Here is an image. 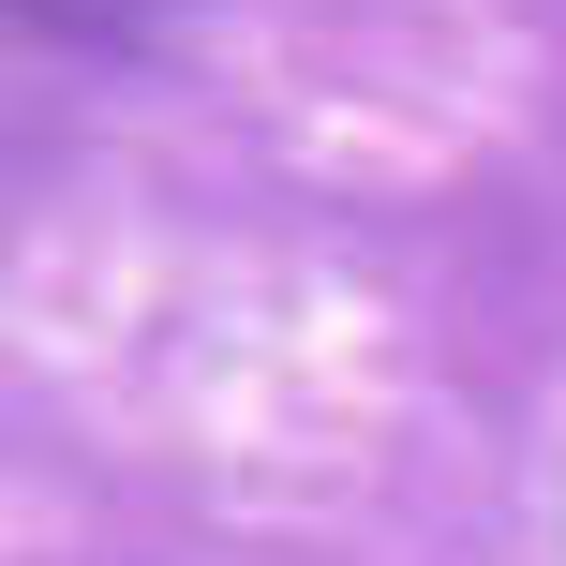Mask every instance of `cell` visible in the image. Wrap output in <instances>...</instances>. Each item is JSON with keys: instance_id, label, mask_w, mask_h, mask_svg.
Instances as JSON below:
<instances>
[{"instance_id": "1", "label": "cell", "mask_w": 566, "mask_h": 566, "mask_svg": "<svg viewBox=\"0 0 566 566\" xmlns=\"http://www.w3.org/2000/svg\"><path fill=\"white\" fill-rule=\"evenodd\" d=\"M30 15H60V30H135V15H179V0H30Z\"/></svg>"}]
</instances>
